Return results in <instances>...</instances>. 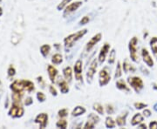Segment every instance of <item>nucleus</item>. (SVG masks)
<instances>
[{"label":"nucleus","mask_w":157,"mask_h":129,"mask_svg":"<svg viewBox=\"0 0 157 129\" xmlns=\"http://www.w3.org/2000/svg\"><path fill=\"white\" fill-rule=\"evenodd\" d=\"M153 87H154V89L155 90H157V84L153 85Z\"/></svg>","instance_id":"49530a36"},{"label":"nucleus","mask_w":157,"mask_h":129,"mask_svg":"<svg viewBox=\"0 0 157 129\" xmlns=\"http://www.w3.org/2000/svg\"><path fill=\"white\" fill-rule=\"evenodd\" d=\"M32 103H33V100H32V98H30V97L27 98V99H26V101H25V105H26V106H29V105H31Z\"/></svg>","instance_id":"37998d69"},{"label":"nucleus","mask_w":157,"mask_h":129,"mask_svg":"<svg viewBox=\"0 0 157 129\" xmlns=\"http://www.w3.org/2000/svg\"><path fill=\"white\" fill-rule=\"evenodd\" d=\"M74 73H75V78L78 81H82V61L78 60L74 65Z\"/></svg>","instance_id":"9b49d317"},{"label":"nucleus","mask_w":157,"mask_h":129,"mask_svg":"<svg viewBox=\"0 0 157 129\" xmlns=\"http://www.w3.org/2000/svg\"><path fill=\"white\" fill-rule=\"evenodd\" d=\"M90 21V18L88 16H85V17H82V19L80 20V22H79V25H86V24H88V22Z\"/></svg>","instance_id":"c9c22d12"},{"label":"nucleus","mask_w":157,"mask_h":129,"mask_svg":"<svg viewBox=\"0 0 157 129\" xmlns=\"http://www.w3.org/2000/svg\"><path fill=\"white\" fill-rule=\"evenodd\" d=\"M149 128L153 129H157V121L156 120H154L149 124Z\"/></svg>","instance_id":"ea45409f"},{"label":"nucleus","mask_w":157,"mask_h":129,"mask_svg":"<svg viewBox=\"0 0 157 129\" xmlns=\"http://www.w3.org/2000/svg\"><path fill=\"white\" fill-rule=\"evenodd\" d=\"M0 1H1V0H0Z\"/></svg>","instance_id":"09e8293b"},{"label":"nucleus","mask_w":157,"mask_h":129,"mask_svg":"<svg viewBox=\"0 0 157 129\" xmlns=\"http://www.w3.org/2000/svg\"><path fill=\"white\" fill-rule=\"evenodd\" d=\"M115 57H116V52H115V50L113 49L110 52V56H109V59H108V63L109 64H113L114 61H115Z\"/></svg>","instance_id":"7c9ffc66"},{"label":"nucleus","mask_w":157,"mask_h":129,"mask_svg":"<svg viewBox=\"0 0 157 129\" xmlns=\"http://www.w3.org/2000/svg\"><path fill=\"white\" fill-rule=\"evenodd\" d=\"M63 74H64V77L67 81L68 82H71L72 79H73V71H72V68L70 66L66 67L63 70Z\"/></svg>","instance_id":"dca6fc26"},{"label":"nucleus","mask_w":157,"mask_h":129,"mask_svg":"<svg viewBox=\"0 0 157 129\" xmlns=\"http://www.w3.org/2000/svg\"><path fill=\"white\" fill-rule=\"evenodd\" d=\"M58 114H59V117H61V118L67 117L68 114V110L67 109H66V108L61 109V110H59V111Z\"/></svg>","instance_id":"2f4dec72"},{"label":"nucleus","mask_w":157,"mask_h":129,"mask_svg":"<svg viewBox=\"0 0 157 129\" xmlns=\"http://www.w3.org/2000/svg\"><path fill=\"white\" fill-rule=\"evenodd\" d=\"M47 121H48V115L46 113H40L35 119V122L39 124L40 128H45L47 125Z\"/></svg>","instance_id":"9d476101"},{"label":"nucleus","mask_w":157,"mask_h":129,"mask_svg":"<svg viewBox=\"0 0 157 129\" xmlns=\"http://www.w3.org/2000/svg\"><path fill=\"white\" fill-rule=\"evenodd\" d=\"M128 82L136 93H140L143 89V81L140 77H129L128 79Z\"/></svg>","instance_id":"7ed1b4c3"},{"label":"nucleus","mask_w":157,"mask_h":129,"mask_svg":"<svg viewBox=\"0 0 157 129\" xmlns=\"http://www.w3.org/2000/svg\"><path fill=\"white\" fill-rule=\"evenodd\" d=\"M139 127H140V128H147V126L145 124H141V125L139 126Z\"/></svg>","instance_id":"c03bdc74"},{"label":"nucleus","mask_w":157,"mask_h":129,"mask_svg":"<svg viewBox=\"0 0 157 129\" xmlns=\"http://www.w3.org/2000/svg\"><path fill=\"white\" fill-rule=\"evenodd\" d=\"M24 85H25V89H26L28 92H32L34 90V85L33 82L29 81V80H23Z\"/></svg>","instance_id":"393cba45"},{"label":"nucleus","mask_w":157,"mask_h":129,"mask_svg":"<svg viewBox=\"0 0 157 129\" xmlns=\"http://www.w3.org/2000/svg\"><path fill=\"white\" fill-rule=\"evenodd\" d=\"M154 110H155V112H157V103H155V104L154 105Z\"/></svg>","instance_id":"a18cd8bd"},{"label":"nucleus","mask_w":157,"mask_h":129,"mask_svg":"<svg viewBox=\"0 0 157 129\" xmlns=\"http://www.w3.org/2000/svg\"><path fill=\"white\" fill-rule=\"evenodd\" d=\"M59 89L61 91L62 93H67L68 92H69V86H68L67 80H64L61 78H59Z\"/></svg>","instance_id":"2eb2a0df"},{"label":"nucleus","mask_w":157,"mask_h":129,"mask_svg":"<svg viewBox=\"0 0 157 129\" xmlns=\"http://www.w3.org/2000/svg\"><path fill=\"white\" fill-rule=\"evenodd\" d=\"M47 70H48V74H49V78H50L51 81L52 83H54L55 80H56L57 75H58V70L53 66H52V65L48 66Z\"/></svg>","instance_id":"4468645a"},{"label":"nucleus","mask_w":157,"mask_h":129,"mask_svg":"<svg viewBox=\"0 0 157 129\" xmlns=\"http://www.w3.org/2000/svg\"><path fill=\"white\" fill-rule=\"evenodd\" d=\"M135 107L136 109H142L144 107H147V104H145V103H142V102H136L135 103Z\"/></svg>","instance_id":"72a5a7b5"},{"label":"nucleus","mask_w":157,"mask_h":129,"mask_svg":"<svg viewBox=\"0 0 157 129\" xmlns=\"http://www.w3.org/2000/svg\"><path fill=\"white\" fill-rule=\"evenodd\" d=\"M150 46H151L152 51L155 57L157 59V37H153L150 40Z\"/></svg>","instance_id":"6ab92c4d"},{"label":"nucleus","mask_w":157,"mask_h":129,"mask_svg":"<svg viewBox=\"0 0 157 129\" xmlns=\"http://www.w3.org/2000/svg\"><path fill=\"white\" fill-rule=\"evenodd\" d=\"M81 6H82V2L81 1H77V2L72 3L70 5H67V7H66V10L64 11V16H67V15L71 14L72 12L78 10V7H80Z\"/></svg>","instance_id":"0eeeda50"},{"label":"nucleus","mask_w":157,"mask_h":129,"mask_svg":"<svg viewBox=\"0 0 157 129\" xmlns=\"http://www.w3.org/2000/svg\"><path fill=\"white\" fill-rule=\"evenodd\" d=\"M101 37H102L101 33H98L96 34V35H94V36L87 42V44L86 45V51H90L92 50V49L94 47V45L101 40Z\"/></svg>","instance_id":"6e6552de"},{"label":"nucleus","mask_w":157,"mask_h":129,"mask_svg":"<svg viewBox=\"0 0 157 129\" xmlns=\"http://www.w3.org/2000/svg\"><path fill=\"white\" fill-rule=\"evenodd\" d=\"M111 79V76L108 73L107 69H102L100 73H99V82H100V85L101 86H104L109 83Z\"/></svg>","instance_id":"20e7f679"},{"label":"nucleus","mask_w":157,"mask_h":129,"mask_svg":"<svg viewBox=\"0 0 157 129\" xmlns=\"http://www.w3.org/2000/svg\"><path fill=\"white\" fill-rule=\"evenodd\" d=\"M94 126H95V123H94L93 120H91L88 119L87 122H86V125L84 126V128H94Z\"/></svg>","instance_id":"473e14b6"},{"label":"nucleus","mask_w":157,"mask_h":129,"mask_svg":"<svg viewBox=\"0 0 157 129\" xmlns=\"http://www.w3.org/2000/svg\"><path fill=\"white\" fill-rule=\"evenodd\" d=\"M11 88L14 93H22V91L25 89V85H24L23 80H16V81H14V82L11 84Z\"/></svg>","instance_id":"ddd939ff"},{"label":"nucleus","mask_w":157,"mask_h":129,"mask_svg":"<svg viewBox=\"0 0 157 129\" xmlns=\"http://www.w3.org/2000/svg\"><path fill=\"white\" fill-rule=\"evenodd\" d=\"M8 74L9 76H13L15 74V69L12 67V66H10L9 70H8Z\"/></svg>","instance_id":"79ce46f5"},{"label":"nucleus","mask_w":157,"mask_h":129,"mask_svg":"<svg viewBox=\"0 0 157 129\" xmlns=\"http://www.w3.org/2000/svg\"><path fill=\"white\" fill-rule=\"evenodd\" d=\"M141 56L143 59V61L146 63V65L149 67H153L154 66V60L152 59V57L150 56L148 51L147 50L146 48H142L141 50Z\"/></svg>","instance_id":"1a4fd4ad"},{"label":"nucleus","mask_w":157,"mask_h":129,"mask_svg":"<svg viewBox=\"0 0 157 129\" xmlns=\"http://www.w3.org/2000/svg\"><path fill=\"white\" fill-rule=\"evenodd\" d=\"M37 98H38V100H39V101H41V102H43V101H45V95L43 93H41V92H39V93H37Z\"/></svg>","instance_id":"e433bc0d"},{"label":"nucleus","mask_w":157,"mask_h":129,"mask_svg":"<svg viewBox=\"0 0 157 129\" xmlns=\"http://www.w3.org/2000/svg\"><path fill=\"white\" fill-rule=\"evenodd\" d=\"M128 116V112H126L125 114H122V115H120L118 116L117 119H116V123H117L118 126L120 127H122V126H125L126 124V118Z\"/></svg>","instance_id":"412c9836"},{"label":"nucleus","mask_w":157,"mask_h":129,"mask_svg":"<svg viewBox=\"0 0 157 129\" xmlns=\"http://www.w3.org/2000/svg\"><path fill=\"white\" fill-rule=\"evenodd\" d=\"M51 51V46L49 45H43L40 47V52L44 57H46Z\"/></svg>","instance_id":"b1692460"},{"label":"nucleus","mask_w":157,"mask_h":129,"mask_svg":"<svg viewBox=\"0 0 157 129\" xmlns=\"http://www.w3.org/2000/svg\"><path fill=\"white\" fill-rule=\"evenodd\" d=\"M72 0H62V2L59 5V6H57V9L59 10V11H61V10H63L66 6H67L68 3H70Z\"/></svg>","instance_id":"c85d7f7f"},{"label":"nucleus","mask_w":157,"mask_h":129,"mask_svg":"<svg viewBox=\"0 0 157 129\" xmlns=\"http://www.w3.org/2000/svg\"><path fill=\"white\" fill-rule=\"evenodd\" d=\"M96 69H97V60L94 59L91 65L89 66V68L87 70V73H86V79H87V82L91 83L92 82V79L94 78V74L96 73Z\"/></svg>","instance_id":"423d86ee"},{"label":"nucleus","mask_w":157,"mask_h":129,"mask_svg":"<svg viewBox=\"0 0 157 129\" xmlns=\"http://www.w3.org/2000/svg\"><path fill=\"white\" fill-rule=\"evenodd\" d=\"M116 86L117 88H119L120 90H124L126 92H129L130 91V88L127 85V84L124 82L123 79H119L117 82H116Z\"/></svg>","instance_id":"aec40b11"},{"label":"nucleus","mask_w":157,"mask_h":129,"mask_svg":"<svg viewBox=\"0 0 157 129\" xmlns=\"http://www.w3.org/2000/svg\"><path fill=\"white\" fill-rule=\"evenodd\" d=\"M109 50H110V45H109L108 43L104 44V45L101 47V51H100V54H99V57H98L100 63H101V64H102L103 62L105 61V59H106V57H107V52H108V51Z\"/></svg>","instance_id":"f8f14e48"},{"label":"nucleus","mask_w":157,"mask_h":129,"mask_svg":"<svg viewBox=\"0 0 157 129\" xmlns=\"http://www.w3.org/2000/svg\"><path fill=\"white\" fill-rule=\"evenodd\" d=\"M143 115L147 117V118H148V117H150L151 116V112H150V110H148V109H145L144 111H143Z\"/></svg>","instance_id":"a19ab883"},{"label":"nucleus","mask_w":157,"mask_h":129,"mask_svg":"<svg viewBox=\"0 0 157 129\" xmlns=\"http://www.w3.org/2000/svg\"><path fill=\"white\" fill-rule=\"evenodd\" d=\"M88 119L89 120H93L94 123H98L99 122V120H100V118L97 116V115H95V114H94V113H91L89 115V117H88Z\"/></svg>","instance_id":"f704fd0d"},{"label":"nucleus","mask_w":157,"mask_h":129,"mask_svg":"<svg viewBox=\"0 0 157 129\" xmlns=\"http://www.w3.org/2000/svg\"><path fill=\"white\" fill-rule=\"evenodd\" d=\"M121 63L120 62H118L117 64V67H116V72H115V75H114V78L115 79H118V78H120L121 76Z\"/></svg>","instance_id":"c756f323"},{"label":"nucleus","mask_w":157,"mask_h":129,"mask_svg":"<svg viewBox=\"0 0 157 129\" xmlns=\"http://www.w3.org/2000/svg\"><path fill=\"white\" fill-rule=\"evenodd\" d=\"M142 121H143V116L140 113H136L131 120V124L132 126H136L138 124L142 123Z\"/></svg>","instance_id":"f3484780"},{"label":"nucleus","mask_w":157,"mask_h":129,"mask_svg":"<svg viewBox=\"0 0 157 129\" xmlns=\"http://www.w3.org/2000/svg\"><path fill=\"white\" fill-rule=\"evenodd\" d=\"M106 107H106L107 108V112L108 114H111V113L113 112V106H111V105H107Z\"/></svg>","instance_id":"58836bf2"},{"label":"nucleus","mask_w":157,"mask_h":129,"mask_svg":"<svg viewBox=\"0 0 157 129\" xmlns=\"http://www.w3.org/2000/svg\"><path fill=\"white\" fill-rule=\"evenodd\" d=\"M94 109L99 114H103V113H104V107H102L100 103H95V104L94 105Z\"/></svg>","instance_id":"bb28decb"},{"label":"nucleus","mask_w":157,"mask_h":129,"mask_svg":"<svg viewBox=\"0 0 157 129\" xmlns=\"http://www.w3.org/2000/svg\"><path fill=\"white\" fill-rule=\"evenodd\" d=\"M56 126L58 127H59V128H67V121L66 120H59L57 122Z\"/></svg>","instance_id":"cd10ccee"},{"label":"nucleus","mask_w":157,"mask_h":129,"mask_svg":"<svg viewBox=\"0 0 157 129\" xmlns=\"http://www.w3.org/2000/svg\"><path fill=\"white\" fill-rule=\"evenodd\" d=\"M86 32H87V30H86V29H83V30H81V31H78V32H75V33L71 34V35H69L67 37H66L65 40H64V43H65L66 47H67V48H71V47H73V45H74V44H75L78 40H80L84 35H86Z\"/></svg>","instance_id":"f257e3e1"},{"label":"nucleus","mask_w":157,"mask_h":129,"mask_svg":"<svg viewBox=\"0 0 157 129\" xmlns=\"http://www.w3.org/2000/svg\"><path fill=\"white\" fill-rule=\"evenodd\" d=\"M23 113H24V109H23V107H21V106H19L18 103H15V102H14V104L12 105L11 110H10V112H9V114H10L11 116H12V117L16 118V117H21L23 115Z\"/></svg>","instance_id":"39448f33"},{"label":"nucleus","mask_w":157,"mask_h":129,"mask_svg":"<svg viewBox=\"0 0 157 129\" xmlns=\"http://www.w3.org/2000/svg\"><path fill=\"white\" fill-rule=\"evenodd\" d=\"M85 112H86V109H85V107L78 106V107H76L74 109H73V111L72 112V115L74 116V117H76V116H79V115L84 114Z\"/></svg>","instance_id":"a211bd4d"},{"label":"nucleus","mask_w":157,"mask_h":129,"mask_svg":"<svg viewBox=\"0 0 157 129\" xmlns=\"http://www.w3.org/2000/svg\"><path fill=\"white\" fill-rule=\"evenodd\" d=\"M1 15H2V9L0 8V16H1Z\"/></svg>","instance_id":"de8ad7c7"},{"label":"nucleus","mask_w":157,"mask_h":129,"mask_svg":"<svg viewBox=\"0 0 157 129\" xmlns=\"http://www.w3.org/2000/svg\"><path fill=\"white\" fill-rule=\"evenodd\" d=\"M62 61H63V57H62L61 54H59V53H56V54H54L52 58V64H54V65H59V64H61Z\"/></svg>","instance_id":"4be33fe9"},{"label":"nucleus","mask_w":157,"mask_h":129,"mask_svg":"<svg viewBox=\"0 0 157 129\" xmlns=\"http://www.w3.org/2000/svg\"><path fill=\"white\" fill-rule=\"evenodd\" d=\"M49 90H50V93L52 94L53 96H57L58 94V93H57V90L54 88V86H52V85H50L49 86Z\"/></svg>","instance_id":"4c0bfd02"},{"label":"nucleus","mask_w":157,"mask_h":129,"mask_svg":"<svg viewBox=\"0 0 157 129\" xmlns=\"http://www.w3.org/2000/svg\"><path fill=\"white\" fill-rule=\"evenodd\" d=\"M106 127L108 128H113L115 127V121L111 117H107L106 119Z\"/></svg>","instance_id":"a878e982"},{"label":"nucleus","mask_w":157,"mask_h":129,"mask_svg":"<svg viewBox=\"0 0 157 129\" xmlns=\"http://www.w3.org/2000/svg\"><path fill=\"white\" fill-rule=\"evenodd\" d=\"M137 44H138V39L136 37L132 38V40L129 41V51H130V57L132 60L135 62H139V55L137 53Z\"/></svg>","instance_id":"f03ea898"},{"label":"nucleus","mask_w":157,"mask_h":129,"mask_svg":"<svg viewBox=\"0 0 157 129\" xmlns=\"http://www.w3.org/2000/svg\"><path fill=\"white\" fill-rule=\"evenodd\" d=\"M123 70L124 72H126V73H129V72H131V73H134L135 72V66H133L132 65H130L128 63V61H125L123 63Z\"/></svg>","instance_id":"5701e85b"}]
</instances>
